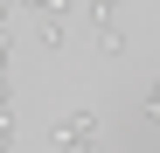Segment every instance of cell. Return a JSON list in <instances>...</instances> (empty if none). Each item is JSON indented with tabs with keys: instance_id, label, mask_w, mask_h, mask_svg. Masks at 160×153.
I'll use <instances>...</instances> for the list:
<instances>
[{
	"instance_id": "6da1fadb",
	"label": "cell",
	"mask_w": 160,
	"mask_h": 153,
	"mask_svg": "<svg viewBox=\"0 0 160 153\" xmlns=\"http://www.w3.org/2000/svg\"><path fill=\"white\" fill-rule=\"evenodd\" d=\"M84 139H98V111L77 105V111H63V125H56V146L70 153V146H84Z\"/></svg>"
},
{
	"instance_id": "7a4b0ae2",
	"label": "cell",
	"mask_w": 160,
	"mask_h": 153,
	"mask_svg": "<svg viewBox=\"0 0 160 153\" xmlns=\"http://www.w3.org/2000/svg\"><path fill=\"white\" fill-rule=\"evenodd\" d=\"M98 56H125V28L118 21H98Z\"/></svg>"
},
{
	"instance_id": "3957f363",
	"label": "cell",
	"mask_w": 160,
	"mask_h": 153,
	"mask_svg": "<svg viewBox=\"0 0 160 153\" xmlns=\"http://www.w3.org/2000/svg\"><path fill=\"white\" fill-rule=\"evenodd\" d=\"M14 7H28L35 21H63V14H70V0H14Z\"/></svg>"
},
{
	"instance_id": "277c9868",
	"label": "cell",
	"mask_w": 160,
	"mask_h": 153,
	"mask_svg": "<svg viewBox=\"0 0 160 153\" xmlns=\"http://www.w3.org/2000/svg\"><path fill=\"white\" fill-rule=\"evenodd\" d=\"M35 42L49 49V56H56V49H63V21H42V28H35Z\"/></svg>"
},
{
	"instance_id": "5b68a950",
	"label": "cell",
	"mask_w": 160,
	"mask_h": 153,
	"mask_svg": "<svg viewBox=\"0 0 160 153\" xmlns=\"http://www.w3.org/2000/svg\"><path fill=\"white\" fill-rule=\"evenodd\" d=\"M98 21H118V0H91V28Z\"/></svg>"
},
{
	"instance_id": "8992f818",
	"label": "cell",
	"mask_w": 160,
	"mask_h": 153,
	"mask_svg": "<svg viewBox=\"0 0 160 153\" xmlns=\"http://www.w3.org/2000/svg\"><path fill=\"white\" fill-rule=\"evenodd\" d=\"M7 146H14V105L0 111V153H7Z\"/></svg>"
},
{
	"instance_id": "52a82bcc",
	"label": "cell",
	"mask_w": 160,
	"mask_h": 153,
	"mask_svg": "<svg viewBox=\"0 0 160 153\" xmlns=\"http://www.w3.org/2000/svg\"><path fill=\"white\" fill-rule=\"evenodd\" d=\"M139 105H146V118H160V76L146 84V97H139Z\"/></svg>"
},
{
	"instance_id": "ba28073f",
	"label": "cell",
	"mask_w": 160,
	"mask_h": 153,
	"mask_svg": "<svg viewBox=\"0 0 160 153\" xmlns=\"http://www.w3.org/2000/svg\"><path fill=\"white\" fill-rule=\"evenodd\" d=\"M7 63H14V49H7V35H0V76H7Z\"/></svg>"
},
{
	"instance_id": "9c48e42d",
	"label": "cell",
	"mask_w": 160,
	"mask_h": 153,
	"mask_svg": "<svg viewBox=\"0 0 160 153\" xmlns=\"http://www.w3.org/2000/svg\"><path fill=\"white\" fill-rule=\"evenodd\" d=\"M70 153H104V139H84V146H70Z\"/></svg>"
},
{
	"instance_id": "30bf717a",
	"label": "cell",
	"mask_w": 160,
	"mask_h": 153,
	"mask_svg": "<svg viewBox=\"0 0 160 153\" xmlns=\"http://www.w3.org/2000/svg\"><path fill=\"white\" fill-rule=\"evenodd\" d=\"M7 7H14V0H0V35H7Z\"/></svg>"
}]
</instances>
